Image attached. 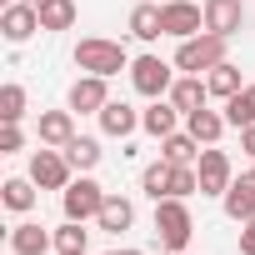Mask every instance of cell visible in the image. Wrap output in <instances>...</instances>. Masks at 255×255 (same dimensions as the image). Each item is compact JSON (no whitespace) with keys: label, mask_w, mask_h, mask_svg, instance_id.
I'll return each instance as SVG.
<instances>
[{"label":"cell","mask_w":255,"mask_h":255,"mask_svg":"<svg viewBox=\"0 0 255 255\" xmlns=\"http://www.w3.org/2000/svg\"><path fill=\"white\" fill-rule=\"evenodd\" d=\"M190 235H195L190 205L175 200V195L155 200V240H160V250H165V255H180V250H190Z\"/></svg>","instance_id":"1"},{"label":"cell","mask_w":255,"mask_h":255,"mask_svg":"<svg viewBox=\"0 0 255 255\" xmlns=\"http://www.w3.org/2000/svg\"><path fill=\"white\" fill-rule=\"evenodd\" d=\"M75 70H85V75H120V70H130V55H125V45L120 40H105V35H85L80 45H75Z\"/></svg>","instance_id":"2"},{"label":"cell","mask_w":255,"mask_h":255,"mask_svg":"<svg viewBox=\"0 0 255 255\" xmlns=\"http://www.w3.org/2000/svg\"><path fill=\"white\" fill-rule=\"evenodd\" d=\"M225 50H230V40H225V35H215V30H200V35L180 40V50H175V70H180V75H200V70H215L220 60H230Z\"/></svg>","instance_id":"3"},{"label":"cell","mask_w":255,"mask_h":255,"mask_svg":"<svg viewBox=\"0 0 255 255\" xmlns=\"http://www.w3.org/2000/svg\"><path fill=\"white\" fill-rule=\"evenodd\" d=\"M175 75H180L175 60H160V55H140V60H130V85H135V95H145V100L170 95Z\"/></svg>","instance_id":"4"},{"label":"cell","mask_w":255,"mask_h":255,"mask_svg":"<svg viewBox=\"0 0 255 255\" xmlns=\"http://www.w3.org/2000/svg\"><path fill=\"white\" fill-rule=\"evenodd\" d=\"M105 185L95 180V175H75L65 190H60V210H65V220H95L100 215V205H105Z\"/></svg>","instance_id":"5"},{"label":"cell","mask_w":255,"mask_h":255,"mask_svg":"<svg viewBox=\"0 0 255 255\" xmlns=\"http://www.w3.org/2000/svg\"><path fill=\"white\" fill-rule=\"evenodd\" d=\"M30 180H35L40 190H65V185L75 180V170H70L65 150H55V145H40V150L30 155Z\"/></svg>","instance_id":"6"},{"label":"cell","mask_w":255,"mask_h":255,"mask_svg":"<svg viewBox=\"0 0 255 255\" xmlns=\"http://www.w3.org/2000/svg\"><path fill=\"white\" fill-rule=\"evenodd\" d=\"M160 25H165V35L190 40L205 30V5H195V0H160Z\"/></svg>","instance_id":"7"},{"label":"cell","mask_w":255,"mask_h":255,"mask_svg":"<svg viewBox=\"0 0 255 255\" xmlns=\"http://www.w3.org/2000/svg\"><path fill=\"white\" fill-rule=\"evenodd\" d=\"M195 175H200V195H225L230 190V180H235V165H230V155L225 150H215V145H205L200 150V160H195Z\"/></svg>","instance_id":"8"},{"label":"cell","mask_w":255,"mask_h":255,"mask_svg":"<svg viewBox=\"0 0 255 255\" xmlns=\"http://www.w3.org/2000/svg\"><path fill=\"white\" fill-rule=\"evenodd\" d=\"M65 105H70L75 115H100V110L110 105V90H105V75H80V80L70 85Z\"/></svg>","instance_id":"9"},{"label":"cell","mask_w":255,"mask_h":255,"mask_svg":"<svg viewBox=\"0 0 255 255\" xmlns=\"http://www.w3.org/2000/svg\"><path fill=\"white\" fill-rule=\"evenodd\" d=\"M35 30H40V10H35V5L15 0V5H5V10H0V35H5L10 45H25Z\"/></svg>","instance_id":"10"},{"label":"cell","mask_w":255,"mask_h":255,"mask_svg":"<svg viewBox=\"0 0 255 255\" xmlns=\"http://www.w3.org/2000/svg\"><path fill=\"white\" fill-rule=\"evenodd\" d=\"M35 135H40V145H55V150H65L70 140H75V110L65 105V110H40V120H35Z\"/></svg>","instance_id":"11"},{"label":"cell","mask_w":255,"mask_h":255,"mask_svg":"<svg viewBox=\"0 0 255 255\" xmlns=\"http://www.w3.org/2000/svg\"><path fill=\"white\" fill-rule=\"evenodd\" d=\"M200 5H205V30H215L225 40L245 25V5L240 0H200Z\"/></svg>","instance_id":"12"},{"label":"cell","mask_w":255,"mask_h":255,"mask_svg":"<svg viewBox=\"0 0 255 255\" xmlns=\"http://www.w3.org/2000/svg\"><path fill=\"white\" fill-rule=\"evenodd\" d=\"M140 130L155 135V140H165V135L180 130V110L170 105V95H160V100H150V110H140Z\"/></svg>","instance_id":"13"},{"label":"cell","mask_w":255,"mask_h":255,"mask_svg":"<svg viewBox=\"0 0 255 255\" xmlns=\"http://www.w3.org/2000/svg\"><path fill=\"white\" fill-rule=\"evenodd\" d=\"M100 130L115 135V140H130V135L140 130V110H130L125 100H110V105L100 110Z\"/></svg>","instance_id":"14"},{"label":"cell","mask_w":255,"mask_h":255,"mask_svg":"<svg viewBox=\"0 0 255 255\" xmlns=\"http://www.w3.org/2000/svg\"><path fill=\"white\" fill-rule=\"evenodd\" d=\"M205 100H210V85H205L200 75H175V85H170V105H175L180 115L205 110Z\"/></svg>","instance_id":"15"},{"label":"cell","mask_w":255,"mask_h":255,"mask_svg":"<svg viewBox=\"0 0 255 255\" xmlns=\"http://www.w3.org/2000/svg\"><path fill=\"white\" fill-rule=\"evenodd\" d=\"M220 205H225V215L230 220H250L255 215V175H240V180H230V190L220 195Z\"/></svg>","instance_id":"16"},{"label":"cell","mask_w":255,"mask_h":255,"mask_svg":"<svg viewBox=\"0 0 255 255\" xmlns=\"http://www.w3.org/2000/svg\"><path fill=\"white\" fill-rule=\"evenodd\" d=\"M55 245V235L45 230V225H35V220H20L15 230H10V250L15 255H45Z\"/></svg>","instance_id":"17"},{"label":"cell","mask_w":255,"mask_h":255,"mask_svg":"<svg viewBox=\"0 0 255 255\" xmlns=\"http://www.w3.org/2000/svg\"><path fill=\"white\" fill-rule=\"evenodd\" d=\"M225 125H230L225 110H190V115H185V130H190L200 145H215V140L225 135Z\"/></svg>","instance_id":"18"},{"label":"cell","mask_w":255,"mask_h":255,"mask_svg":"<svg viewBox=\"0 0 255 255\" xmlns=\"http://www.w3.org/2000/svg\"><path fill=\"white\" fill-rule=\"evenodd\" d=\"M95 225H100V230H110V235H120V230H130V225H135V205L125 200V195H105V205H100Z\"/></svg>","instance_id":"19"},{"label":"cell","mask_w":255,"mask_h":255,"mask_svg":"<svg viewBox=\"0 0 255 255\" xmlns=\"http://www.w3.org/2000/svg\"><path fill=\"white\" fill-rule=\"evenodd\" d=\"M35 190H40V185H35L30 175H10L5 185H0V205L15 210V215H25V210L35 205Z\"/></svg>","instance_id":"20"},{"label":"cell","mask_w":255,"mask_h":255,"mask_svg":"<svg viewBox=\"0 0 255 255\" xmlns=\"http://www.w3.org/2000/svg\"><path fill=\"white\" fill-rule=\"evenodd\" d=\"M130 35L135 40H160L165 35V25H160V5H150V0H140V5H130Z\"/></svg>","instance_id":"21"},{"label":"cell","mask_w":255,"mask_h":255,"mask_svg":"<svg viewBox=\"0 0 255 255\" xmlns=\"http://www.w3.org/2000/svg\"><path fill=\"white\" fill-rule=\"evenodd\" d=\"M205 85H210V95H215V100H230V95H240V90H245L240 65H230V60H220L215 70H205Z\"/></svg>","instance_id":"22"},{"label":"cell","mask_w":255,"mask_h":255,"mask_svg":"<svg viewBox=\"0 0 255 255\" xmlns=\"http://www.w3.org/2000/svg\"><path fill=\"white\" fill-rule=\"evenodd\" d=\"M160 155H165L170 165H195V160H200V140H195L190 130H175V135L160 140Z\"/></svg>","instance_id":"23"},{"label":"cell","mask_w":255,"mask_h":255,"mask_svg":"<svg viewBox=\"0 0 255 255\" xmlns=\"http://www.w3.org/2000/svg\"><path fill=\"white\" fill-rule=\"evenodd\" d=\"M100 155H105V150H100V140H90V135H75V140L65 145V160H70L75 175H90V170L100 165Z\"/></svg>","instance_id":"24"},{"label":"cell","mask_w":255,"mask_h":255,"mask_svg":"<svg viewBox=\"0 0 255 255\" xmlns=\"http://www.w3.org/2000/svg\"><path fill=\"white\" fill-rule=\"evenodd\" d=\"M170 175H175V165L160 155V160H150V165L140 170V190H145L150 200H165V195H170Z\"/></svg>","instance_id":"25"},{"label":"cell","mask_w":255,"mask_h":255,"mask_svg":"<svg viewBox=\"0 0 255 255\" xmlns=\"http://www.w3.org/2000/svg\"><path fill=\"white\" fill-rule=\"evenodd\" d=\"M0 120H5V125H20V120H25V85H20V80H5V85H0Z\"/></svg>","instance_id":"26"},{"label":"cell","mask_w":255,"mask_h":255,"mask_svg":"<svg viewBox=\"0 0 255 255\" xmlns=\"http://www.w3.org/2000/svg\"><path fill=\"white\" fill-rule=\"evenodd\" d=\"M75 0H45L40 5V30H70L75 25Z\"/></svg>","instance_id":"27"},{"label":"cell","mask_w":255,"mask_h":255,"mask_svg":"<svg viewBox=\"0 0 255 255\" xmlns=\"http://www.w3.org/2000/svg\"><path fill=\"white\" fill-rule=\"evenodd\" d=\"M225 120L235 125V130L255 125V85H245L240 95H230V100H225Z\"/></svg>","instance_id":"28"},{"label":"cell","mask_w":255,"mask_h":255,"mask_svg":"<svg viewBox=\"0 0 255 255\" xmlns=\"http://www.w3.org/2000/svg\"><path fill=\"white\" fill-rule=\"evenodd\" d=\"M85 245H90L85 220H65V225L55 230V250H85Z\"/></svg>","instance_id":"29"},{"label":"cell","mask_w":255,"mask_h":255,"mask_svg":"<svg viewBox=\"0 0 255 255\" xmlns=\"http://www.w3.org/2000/svg\"><path fill=\"white\" fill-rule=\"evenodd\" d=\"M170 195H175V200L200 195V175H195V165H175V175H170Z\"/></svg>","instance_id":"30"},{"label":"cell","mask_w":255,"mask_h":255,"mask_svg":"<svg viewBox=\"0 0 255 255\" xmlns=\"http://www.w3.org/2000/svg\"><path fill=\"white\" fill-rule=\"evenodd\" d=\"M15 150H25V130L20 125H5L0 130V155H15Z\"/></svg>","instance_id":"31"},{"label":"cell","mask_w":255,"mask_h":255,"mask_svg":"<svg viewBox=\"0 0 255 255\" xmlns=\"http://www.w3.org/2000/svg\"><path fill=\"white\" fill-rule=\"evenodd\" d=\"M240 255H255V215L240 225Z\"/></svg>","instance_id":"32"},{"label":"cell","mask_w":255,"mask_h":255,"mask_svg":"<svg viewBox=\"0 0 255 255\" xmlns=\"http://www.w3.org/2000/svg\"><path fill=\"white\" fill-rule=\"evenodd\" d=\"M240 150L255 160V125H245V130H240Z\"/></svg>","instance_id":"33"},{"label":"cell","mask_w":255,"mask_h":255,"mask_svg":"<svg viewBox=\"0 0 255 255\" xmlns=\"http://www.w3.org/2000/svg\"><path fill=\"white\" fill-rule=\"evenodd\" d=\"M105 255H145V250H105Z\"/></svg>","instance_id":"34"},{"label":"cell","mask_w":255,"mask_h":255,"mask_svg":"<svg viewBox=\"0 0 255 255\" xmlns=\"http://www.w3.org/2000/svg\"><path fill=\"white\" fill-rule=\"evenodd\" d=\"M55 255H85V250H55Z\"/></svg>","instance_id":"35"},{"label":"cell","mask_w":255,"mask_h":255,"mask_svg":"<svg viewBox=\"0 0 255 255\" xmlns=\"http://www.w3.org/2000/svg\"><path fill=\"white\" fill-rule=\"evenodd\" d=\"M25 5H35V10H40V5H45V0H25Z\"/></svg>","instance_id":"36"},{"label":"cell","mask_w":255,"mask_h":255,"mask_svg":"<svg viewBox=\"0 0 255 255\" xmlns=\"http://www.w3.org/2000/svg\"><path fill=\"white\" fill-rule=\"evenodd\" d=\"M180 255H190V250H180Z\"/></svg>","instance_id":"37"},{"label":"cell","mask_w":255,"mask_h":255,"mask_svg":"<svg viewBox=\"0 0 255 255\" xmlns=\"http://www.w3.org/2000/svg\"><path fill=\"white\" fill-rule=\"evenodd\" d=\"M250 175H255V170H250Z\"/></svg>","instance_id":"38"}]
</instances>
